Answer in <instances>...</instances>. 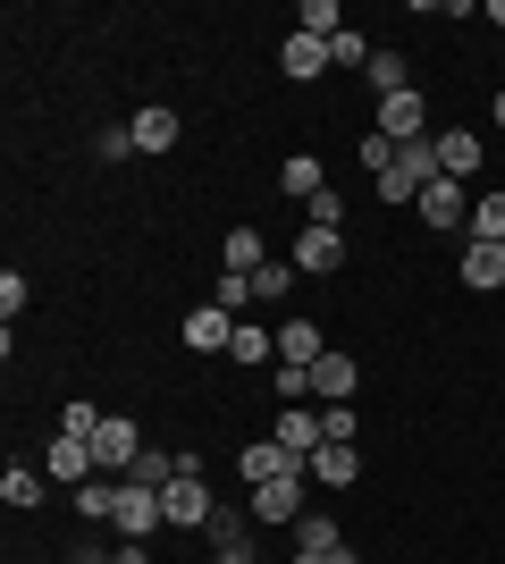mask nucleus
Instances as JSON below:
<instances>
[{
    "label": "nucleus",
    "mask_w": 505,
    "mask_h": 564,
    "mask_svg": "<svg viewBox=\"0 0 505 564\" xmlns=\"http://www.w3.org/2000/svg\"><path fill=\"white\" fill-rule=\"evenodd\" d=\"M304 489H312V464H295L287 480H262L244 506H253V522H304V514H312V506H304Z\"/></svg>",
    "instance_id": "nucleus-1"
},
{
    "label": "nucleus",
    "mask_w": 505,
    "mask_h": 564,
    "mask_svg": "<svg viewBox=\"0 0 505 564\" xmlns=\"http://www.w3.org/2000/svg\"><path fill=\"white\" fill-rule=\"evenodd\" d=\"M161 506H168V522H177V531H211V514H219V497L202 489V471H177V480L161 489Z\"/></svg>",
    "instance_id": "nucleus-2"
},
{
    "label": "nucleus",
    "mask_w": 505,
    "mask_h": 564,
    "mask_svg": "<svg viewBox=\"0 0 505 564\" xmlns=\"http://www.w3.org/2000/svg\"><path fill=\"white\" fill-rule=\"evenodd\" d=\"M430 152H438V177H455V186H472L488 169V143L472 135V127H447V135H430Z\"/></svg>",
    "instance_id": "nucleus-3"
},
{
    "label": "nucleus",
    "mask_w": 505,
    "mask_h": 564,
    "mask_svg": "<svg viewBox=\"0 0 505 564\" xmlns=\"http://www.w3.org/2000/svg\"><path fill=\"white\" fill-rule=\"evenodd\" d=\"M135 455H144V430L127 422V413H101V430H94V464H101V471H135Z\"/></svg>",
    "instance_id": "nucleus-4"
},
{
    "label": "nucleus",
    "mask_w": 505,
    "mask_h": 564,
    "mask_svg": "<svg viewBox=\"0 0 505 564\" xmlns=\"http://www.w3.org/2000/svg\"><path fill=\"white\" fill-rule=\"evenodd\" d=\"M43 471H51V480H59V489H85V480H94V438H68V430H59V438H51V447H43Z\"/></svg>",
    "instance_id": "nucleus-5"
},
{
    "label": "nucleus",
    "mask_w": 505,
    "mask_h": 564,
    "mask_svg": "<svg viewBox=\"0 0 505 564\" xmlns=\"http://www.w3.org/2000/svg\"><path fill=\"white\" fill-rule=\"evenodd\" d=\"M152 522H168V506H161V489H135V480H119V540H152Z\"/></svg>",
    "instance_id": "nucleus-6"
},
{
    "label": "nucleus",
    "mask_w": 505,
    "mask_h": 564,
    "mask_svg": "<svg viewBox=\"0 0 505 564\" xmlns=\"http://www.w3.org/2000/svg\"><path fill=\"white\" fill-rule=\"evenodd\" d=\"M421 219H430V228H472V186L430 177V186H421Z\"/></svg>",
    "instance_id": "nucleus-7"
},
{
    "label": "nucleus",
    "mask_w": 505,
    "mask_h": 564,
    "mask_svg": "<svg viewBox=\"0 0 505 564\" xmlns=\"http://www.w3.org/2000/svg\"><path fill=\"white\" fill-rule=\"evenodd\" d=\"M270 438H278L295 464H312V455L329 447V438H320V413H304V404H278V430H270Z\"/></svg>",
    "instance_id": "nucleus-8"
},
{
    "label": "nucleus",
    "mask_w": 505,
    "mask_h": 564,
    "mask_svg": "<svg viewBox=\"0 0 505 564\" xmlns=\"http://www.w3.org/2000/svg\"><path fill=\"white\" fill-rule=\"evenodd\" d=\"M186 346H194V354H228V346H237V312L194 304V312H186Z\"/></svg>",
    "instance_id": "nucleus-9"
},
{
    "label": "nucleus",
    "mask_w": 505,
    "mask_h": 564,
    "mask_svg": "<svg viewBox=\"0 0 505 564\" xmlns=\"http://www.w3.org/2000/svg\"><path fill=\"white\" fill-rule=\"evenodd\" d=\"M287 261L304 270V279H320V270H337V261H345V236H337V228H304Z\"/></svg>",
    "instance_id": "nucleus-10"
},
{
    "label": "nucleus",
    "mask_w": 505,
    "mask_h": 564,
    "mask_svg": "<svg viewBox=\"0 0 505 564\" xmlns=\"http://www.w3.org/2000/svg\"><path fill=\"white\" fill-rule=\"evenodd\" d=\"M354 471H362V447L354 438H329V447L312 455V489H354Z\"/></svg>",
    "instance_id": "nucleus-11"
},
{
    "label": "nucleus",
    "mask_w": 505,
    "mask_h": 564,
    "mask_svg": "<svg viewBox=\"0 0 505 564\" xmlns=\"http://www.w3.org/2000/svg\"><path fill=\"white\" fill-rule=\"evenodd\" d=\"M380 135L396 143V152H405V143H430L421 135V94H387L380 101Z\"/></svg>",
    "instance_id": "nucleus-12"
},
{
    "label": "nucleus",
    "mask_w": 505,
    "mask_h": 564,
    "mask_svg": "<svg viewBox=\"0 0 505 564\" xmlns=\"http://www.w3.org/2000/svg\"><path fill=\"white\" fill-rule=\"evenodd\" d=\"M278 68H287L295 85H312V76L329 68V43H320V34H295V25H287V43H278Z\"/></svg>",
    "instance_id": "nucleus-13"
},
{
    "label": "nucleus",
    "mask_w": 505,
    "mask_h": 564,
    "mask_svg": "<svg viewBox=\"0 0 505 564\" xmlns=\"http://www.w3.org/2000/svg\"><path fill=\"white\" fill-rule=\"evenodd\" d=\"M237 471H244V489H262V480H287V471H295V455L278 447V438H253V447L237 455Z\"/></svg>",
    "instance_id": "nucleus-14"
},
{
    "label": "nucleus",
    "mask_w": 505,
    "mask_h": 564,
    "mask_svg": "<svg viewBox=\"0 0 505 564\" xmlns=\"http://www.w3.org/2000/svg\"><path fill=\"white\" fill-rule=\"evenodd\" d=\"M312 397L320 404H354V354H320L312 362Z\"/></svg>",
    "instance_id": "nucleus-15"
},
{
    "label": "nucleus",
    "mask_w": 505,
    "mask_h": 564,
    "mask_svg": "<svg viewBox=\"0 0 505 564\" xmlns=\"http://www.w3.org/2000/svg\"><path fill=\"white\" fill-rule=\"evenodd\" d=\"M127 127H135V152H168V143L186 135V127H177V110H168V101H152V110H135V118H127Z\"/></svg>",
    "instance_id": "nucleus-16"
},
{
    "label": "nucleus",
    "mask_w": 505,
    "mask_h": 564,
    "mask_svg": "<svg viewBox=\"0 0 505 564\" xmlns=\"http://www.w3.org/2000/svg\"><path fill=\"white\" fill-rule=\"evenodd\" d=\"M463 286H472V295H497L505 286V245H463Z\"/></svg>",
    "instance_id": "nucleus-17"
},
{
    "label": "nucleus",
    "mask_w": 505,
    "mask_h": 564,
    "mask_svg": "<svg viewBox=\"0 0 505 564\" xmlns=\"http://www.w3.org/2000/svg\"><path fill=\"white\" fill-rule=\"evenodd\" d=\"M320 354H329V346H320L312 321H287V329H278V362H287V371H312Z\"/></svg>",
    "instance_id": "nucleus-18"
},
{
    "label": "nucleus",
    "mask_w": 505,
    "mask_h": 564,
    "mask_svg": "<svg viewBox=\"0 0 505 564\" xmlns=\"http://www.w3.org/2000/svg\"><path fill=\"white\" fill-rule=\"evenodd\" d=\"M472 245H505V186L472 194Z\"/></svg>",
    "instance_id": "nucleus-19"
},
{
    "label": "nucleus",
    "mask_w": 505,
    "mask_h": 564,
    "mask_svg": "<svg viewBox=\"0 0 505 564\" xmlns=\"http://www.w3.org/2000/svg\"><path fill=\"white\" fill-rule=\"evenodd\" d=\"M76 514H85V522H119V480H110V471H94V480L76 489Z\"/></svg>",
    "instance_id": "nucleus-20"
},
{
    "label": "nucleus",
    "mask_w": 505,
    "mask_h": 564,
    "mask_svg": "<svg viewBox=\"0 0 505 564\" xmlns=\"http://www.w3.org/2000/svg\"><path fill=\"white\" fill-rule=\"evenodd\" d=\"M43 480H51L43 464H9V471H0V497H9V506L25 514V506H43Z\"/></svg>",
    "instance_id": "nucleus-21"
},
{
    "label": "nucleus",
    "mask_w": 505,
    "mask_h": 564,
    "mask_svg": "<svg viewBox=\"0 0 505 564\" xmlns=\"http://www.w3.org/2000/svg\"><path fill=\"white\" fill-rule=\"evenodd\" d=\"M278 186H287V203H312V194H329V177H320L312 152H295V161L278 169Z\"/></svg>",
    "instance_id": "nucleus-22"
},
{
    "label": "nucleus",
    "mask_w": 505,
    "mask_h": 564,
    "mask_svg": "<svg viewBox=\"0 0 505 564\" xmlns=\"http://www.w3.org/2000/svg\"><path fill=\"white\" fill-rule=\"evenodd\" d=\"M177 471H186V455H168V447H144V455H135V471H127V480H135V489H168Z\"/></svg>",
    "instance_id": "nucleus-23"
},
{
    "label": "nucleus",
    "mask_w": 505,
    "mask_h": 564,
    "mask_svg": "<svg viewBox=\"0 0 505 564\" xmlns=\"http://www.w3.org/2000/svg\"><path fill=\"white\" fill-rule=\"evenodd\" d=\"M337 540H345V531H337V514H320V506H312L304 522H295V556H329Z\"/></svg>",
    "instance_id": "nucleus-24"
},
{
    "label": "nucleus",
    "mask_w": 505,
    "mask_h": 564,
    "mask_svg": "<svg viewBox=\"0 0 505 564\" xmlns=\"http://www.w3.org/2000/svg\"><path fill=\"white\" fill-rule=\"evenodd\" d=\"M362 76L380 85V101H387V94H413V68H405V51H371V68H362Z\"/></svg>",
    "instance_id": "nucleus-25"
},
{
    "label": "nucleus",
    "mask_w": 505,
    "mask_h": 564,
    "mask_svg": "<svg viewBox=\"0 0 505 564\" xmlns=\"http://www.w3.org/2000/svg\"><path fill=\"white\" fill-rule=\"evenodd\" d=\"M219 261H228V270H237V279H253V270H262V236H253V228H228V245H219Z\"/></svg>",
    "instance_id": "nucleus-26"
},
{
    "label": "nucleus",
    "mask_w": 505,
    "mask_h": 564,
    "mask_svg": "<svg viewBox=\"0 0 505 564\" xmlns=\"http://www.w3.org/2000/svg\"><path fill=\"white\" fill-rule=\"evenodd\" d=\"M211 547H253V506H219L211 514Z\"/></svg>",
    "instance_id": "nucleus-27"
},
{
    "label": "nucleus",
    "mask_w": 505,
    "mask_h": 564,
    "mask_svg": "<svg viewBox=\"0 0 505 564\" xmlns=\"http://www.w3.org/2000/svg\"><path fill=\"white\" fill-rule=\"evenodd\" d=\"M295 34H320V43H329V34H345L337 0H304V9H295Z\"/></svg>",
    "instance_id": "nucleus-28"
},
{
    "label": "nucleus",
    "mask_w": 505,
    "mask_h": 564,
    "mask_svg": "<svg viewBox=\"0 0 505 564\" xmlns=\"http://www.w3.org/2000/svg\"><path fill=\"white\" fill-rule=\"evenodd\" d=\"M270 354H278V337L253 329V321H237V346H228V362H270Z\"/></svg>",
    "instance_id": "nucleus-29"
},
{
    "label": "nucleus",
    "mask_w": 505,
    "mask_h": 564,
    "mask_svg": "<svg viewBox=\"0 0 505 564\" xmlns=\"http://www.w3.org/2000/svg\"><path fill=\"white\" fill-rule=\"evenodd\" d=\"M295 279H304L295 261H262V270H253V304H262V295H287Z\"/></svg>",
    "instance_id": "nucleus-30"
},
{
    "label": "nucleus",
    "mask_w": 505,
    "mask_h": 564,
    "mask_svg": "<svg viewBox=\"0 0 505 564\" xmlns=\"http://www.w3.org/2000/svg\"><path fill=\"white\" fill-rule=\"evenodd\" d=\"M329 68H371V43H362L354 25H345V34H329Z\"/></svg>",
    "instance_id": "nucleus-31"
},
{
    "label": "nucleus",
    "mask_w": 505,
    "mask_h": 564,
    "mask_svg": "<svg viewBox=\"0 0 505 564\" xmlns=\"http://www.w3.org/2000/svg\"><path fill=\"white\" fill-rule=\"evenodd\" d=\"M25 295H34V286H25L18 270H0V321H9V329H18V312H25Z\"/></svg>",
    "instance_id": "nucleus-32"
},
{
    "label": "nucleus",
    "mask_w": 505,
    "mask_h": 564,
    "mask_svg": "<svg viewBox=\"0 0 505 564\" xmlns=\"http://www.w3.org/2000/svg\"><path fill=\"white\" fill-rule=\"evenodd\" d=\"M94 152H101V161H135V127H101Z\"/></svg>",
    "instance_id": "nucleus-33"
},
{
    "label": "nucleus",
    "mask_w": 505,
    "mask_h": 564,
    "mask_svg": "<svg viewBox=\"0 0 505 564\" xmlns=\"http://www.w3.org/2000/svg\"><path fill=\"white\" fill-rule=\"evenodd\" d=\"M253 304V279H237V270H219V312H244Z\"/></svg>",
    "instance_id": "nucleus-34"
},
{
    "label": "nucleus",
    "mask_w": 505,
    "mask_h": 564,
    "mask_svg": "<svg viewBox=\"0 0 505 564\" xmlns=\"http://www.w3.org/2000/svg\"><path fill=\"white\" fill-rule=\"evenodd\" d=\"M59 430H68V438H94V430H101V413H94V404H85V397H76L68 413H59Z\"/></svg>",
    "instance_id": "nucleus-35"
},
{
    "label": "nucleus",
    "mask_w": 505,
    "mask_h": 564,
    "mask_svg": "<svg viewBox=\"0 0 505 564\" xmlns=\"http://www.w3.org/2000/svg\"><path fill=\"white\" fill-rule=\"evenodd\" d=\"M320 438H354V404H320Z\"/></svg>",
    "instance_id": "nucleus-36"
},
{
    "label": "nucleus",
    "mask_w": 505,
    "mask_h": 564,
    "mask_svg": "<svg viewBox=\"0 0 505 564\" xmlns=\"http://www.w3.org/2000/svg\"><path fill=\"white\" fill-rule=\"evenodd\" d=\"M387 161H396V143H387V135H380V127H371V135H362V169H371V177H380V169H387Z\"/></svg>",
    "instance_id": "nucleus-37"
},
{
    "label": "nucleus",
    "mask_w": 505,
    "mask_h": 564,
    "mask_svg": "<svg viewBox=\"0 0 505 564\" xmlns=\"http://www.w3.org/2000/svg\"><path fill=\"white\" fill-rule=\"evenodd\" d=\"M312 397V371H287V362H278V404H304Z\"/></svg>",
    "instance_id": "nucleus-38"
},
{
    "label": "nucleus",
    "mask_w": 505,
    "mask_h": 564,
    "mask_svg": "<svg viewBox=\"0 0 505 564\" xmlns=\"http://www.w3.org/2000/svg\"><path fill=\"white\" fill-rule=\"evenodd\" d=\"M304 212H312V228H345V203H337V194H312Z\"/></svg>",
    "instance_id": "nucleus-39"
},
{
    "label": "nucleus",
    "mask_w": 505,
    "mask_h": 564,
    "mask_svg": "<svg viewBox=\"0 0 505 564\" xmlns=\"http://www.w3.org/2000/svg\"><path fill=\"white\" fill-rule=\"evenodd\" d=\"M211 564H253V547H211Z\"/></svg>",
    "instance_id": "nucleus-40"
},
{
    "label": "nucleus",
    "mask_w": 505,
    "mask_h": 564,
    "mask_svg": "<svg viewBox=\"0 0 505 564\" xmlns=\"http://www.w3.org/2000/svg\"><path fill=\"white\" fill-rule=\"evenodd\" d=\"M110 564H152V556H144V540H127V547H119Z\"/></svg>",
    "instance_id": "nucleus-41"
},
{
    "label": "nucleus",
    "mask_w": 505,
    "mask_h": 564,
    "mask_svg": "<svg viewBox=\"0 0 505 564\" xmlns=\"http://www.w3.org/2000/svg\"><path fill=\"white\" fill-rule=\"evenodd\" d=\"M320 564H354V540H337V547H329V556H320Z\"/></svg>",
    "instance_id": "nucleus-42"
},
{
    "label": "nucleus",
    "mask_w": 505,
    "mask_h": 564,
    "mask_svg": "<svg viewBox=\"0 0 505 564\" xmlns=\"http://www.w3.org/2000/svg\"><path fill=\"white\" fill-rule=\"evenodd\" d=\"M488 25H505V0H488Z\"/></svg>",
    "instance_id": "nucleus-43"
},
{
    "label": "nucleus",
    "mask_w": 505,
    "mask_h": 564,
    "mask_svg": "<svg viewBox=\"0 0 505 564\" xmlns=\"http://www.w3.org/2000/svg\"><path fill=\"white\" fill-rule=\"evenodd\" d=\"M76 564H110V556H76Z\"/></svg>",
    "instance_id": "nucleus-44"
},
{
    "label": "nucleus",
    "mask_w": 505,
    "mask_h": 564,
    "mask_svg": "<svg viewBox=\"0 0 505 564\" xmlns=\"http://www.w3.org/2000/svg\"><path fill=\"white\" fill-rule=\"evenodd\" d=\"M497 127H505V94H497Z\"/></svg>",
    "instance_id": "nucleus-45"
},
{
    "label": "nucleus",
    "mask_w": 505,
    "mask_h": 564,
    "mask_svg": "<svg viewBox=\"0 0 505 564\" xmlns=\"http://www.w3.org/2000/svg\"><path fill=\"white\" fill-rule=\"evenodd\" d=\"M295 564H320V556H295Z\"/></svg>",
    "instance_id": "nucleus-46"
}]
</instances>
